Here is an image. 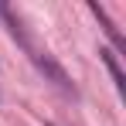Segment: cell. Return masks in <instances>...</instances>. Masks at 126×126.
<instances>
[{
  "mask_svg": "<svg viewBox=\"0 0 126 126\" xmlns=\"http://www.w3.org/2000/svg\"><path fill=\"white\" fill-rule=\"evenodd\" d=\"M27 51H31V58H34V65H38V68H41V72H44V75H48V79H51L55 85H58L62 92H72V95H75V85L68 82V75L62 72V65L55 62V58H51L48 51H34V48H27Z\"/></svg>",
  "mask_w": 126,
  "mask_h": 126,
  "instance_id": "6da1fadb",
  "label": "cell"
},
{
  "mask_svg": "<svg viewBox=\"0 0 126 126\" xmlns=\"http://www.w3.org/2000/svg\"><path fill=\"white\" fill-rule=\"evenodd\" d=\"M99 58H102V65L109 68L112 82H116L119 95H123V92H126V75H123V68H119V58H116V51H112V48H99Z\"/></svg>",
  "mask_w": 126,
  "mask_h": 126,
  "instance_id": "7a4b0ae2",
  "label": "cell"
},
{
  "mask_svg": "<svg viewBox=\"0 0 126 126\" xmlns=\"http://www.w3.org/2000/svg\"><path fill=\"white\" fill-rule=\"evenodd\" d=\"M89 10H92V14L99 17V24H102V31L109 34V41L116 44V48H126V38L119 34V27H116V24H112L109 17H106V10H102V7H99V3H89Z\"/></svg>",
  "mask_w": 126,
  "mask_h": 126,
  "instance_id": "3957f363",
  "label": "cell"
}]
</instances>
